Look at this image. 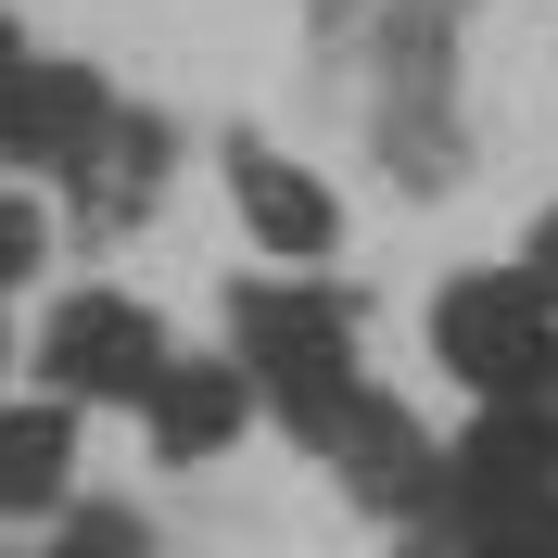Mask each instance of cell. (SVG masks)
<instances>
[{"instance_id": "6", "label": "cell", "mask_w": 558, "mask_h": 558, "mask_svg": "<svg viewBox=\"0 0 558 558\" xmlns=\"http://www.w3.org/2000/svg\"><path fill=\"white\" fill-rule=\"evenodd\" d=\"M229 191H242V229L279 254V267H305V254L343 242V204H330L305 166H279V153H229Z\"/></svg>"}, {"instance_id": "14", "label": "cell", "mask_w": 558, "mask_h": 558, "mask_svg": "<svg viewBox=\"0 0 558 558\" xmlns=\"http://www.w3.org/2000/svg\"><path fill=\"white\" fill-rule=\"evenodd\" d=\"M418 558H432V546H418Z\"/></svg>"}, {"instance_id": "2", "label": "cell", "mask_w": 558, "mask_h": 558, "mask_svg": "<svg viewBox=\"0 0 558 558\" xmlns=\"http://www.w3.org/2000/svg\"><path fill=\"white\" fill-rule=\"evenodd\" d=\"M432 343H445V368L470 393H495V407L546 393V368H558V330H546V292H533V279H457L445 305H432Z\"/></svg>"}, {"instance_id": "12", "label": "cell", "mask_w": 558, "mask_h": 558, "mask_svg": "<svg viewBox=\"0 0 558 558\" xmlns=\"http://www.w3.org/2000/svg\"><path fill=\"white\" fill-rule=\"evenodd\" d=\"M51 558H153V533H140V521H114V508H102V521H76V533H64Z\"/></svg>"}, {"instance_id": "9", "label": "cell", "mask_w": 558, "mask_h": 558, "mask_svg": "<svg viewBox=\"0 0 558 558\" xmlns=\"http://www.w3.org/2000/svg\"><path fill=\"white\" fill-rule=\"evenodd\" d=\"M330 457H343L355 495H381V508H393V495H432V457H418V432L393 407H355L343 432H330Z\"/></svg>"}, {"instance_id": "5", "label": "cell", "mask_w": 558, "mask_h": 558, "mask_svg": "<svg viewBox=\"0 0 558 558\" xmlns=\"http://www.w3.org/2000/svg\"><path fill=\"white\" fill-rule=\"evenodd\" d=\"M457 508H483V495H558V418L546 393H521V407H483V432L457 445Z\"/></svg>"}, {"instance_id": "4", "label": "cell", "mask_w": 558, "mask_h": 558, "mask_svg": "<svg viewBox=\"0 0 558 558\" xmlns=\"http://www.w3.org/2000/svg\"><path fill=\"white\" fill-rule=\"evenodd\" d=\"M38 368L64 393H153L166 330H153V305H128V292H76V305H51V330H38Z\"/></svg>"}, {"instance_id": "13", "label": "cell", "mask_w": 558, "mask_h": 558, "mask_svg": "<svg viewBox=\"0 0 558 558\" xmlns=\"http://www.w3.org/2000/svg\"><path fill=\"white\" fill-rule=\"evenodd\" d=\"M521 267H533V292H546V305H558V216H546V229H533V254H521Z\"/></svg>"}, {"instance_id": "11", "label": "cell", "mask_w": 558, "mask_h": 558, "mask_svg": "<svg viewBox=\"0 0 558 558\" xmlns=\"http://www.w3.org/2000/svg\"><path fill=\"white\" fill-rule=\"evenodd\" d=\"M38 254H51V216H38L26 191H0V292H13V279L38 267Z\"/></svg>"}, {"instance_id": "8", "label": "cell", "mask_w": 558, "mask_h": 558, "mask_svg": "<svg viewBox=\"0 0 558 558\" xmlns=\"http://www.w3.org/2000/svg\"><path fill=\"white\" fill-rule=\"evenodd\" d=\"M64 470H76V418L64 407H0V521L51 508Z\"/></svg>"}, {"instance_id": "3", "label": "cell", "mask_w": 558, "mask_h": 558, "mask_svg": "<svg viewBox=\"0 0 558 558\" xmlns=\"http://www.w3.org/2000/svg\"><path fill=\"white\" fill-rule=\"evenodd\" d=\"M0 153L13 166H89L114 153V102L89 64H51L26 38H0Z\"/></svg>"}, {"instance_id": "1", "label": "cell", "mask_w": 558, "mask_h": 558, "mask_svg": "<svg viewBox=\"0 0 558 558\" xmlns=\"http://www.w3.org/2000/svg\"><path fill=\"white\" fill-rule=\"evenodd\" d=\"M242 381H267L279 418L330 457V432L368 407V381H355V317L330 292H242Z\"/></svg>"}, {"instance_id": "7", "label": "cell", "mask_w": 558, "mask_h": 558, "mask_svg": "<svg viewBox=\"0 0 558 558\" xmlns=\"http://www.w3.org/2000/svg\"><path fill=\"white\" fill-rule=\"evenodd\" d=\"M140 407H153V445H166V457H216L229 432H242L254 381H242V368H178V355H166Z\"/></svg>"}, {"instance_id": "10", "label": "cell", "mask_w": 558, "mask_h": 558, "mask_svg": "<svg viewBox=\"0 0 558 558\" xmlns=\"http://www.w3.org/2000/svg\"><path fill=\"white\" fill-rule=\"evenodd\" d=\"M445 558H558V495H483V508H457Z\"/></svg>"}]
</instances>
